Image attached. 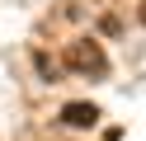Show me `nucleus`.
Wrapping results in <instances>:
<instances>
[{
	"mask_svg": "<svg viewBox=\"0 0 146 141\" xmlns=\"http://www.w3.org/2000/svg\"><path fill=\"white\" fill-rule=\"evenodd\" d=\"M66 66L80 75H104L108 71V56L99 52V42H71L66 47Z\"/></svg>",
	"mask_w": 146,
	"mask_h": 141,
	"instance_id": "f257e3e1",
	"label": "nucleus"
},
{
	"mask_svg": "<svg viewBox=\"0 0 146 141\" xmlns=\"http://www.w3.org/2000/svg\"><path fill=\"white\" fill-rule=\"evenodd\" d=\"M61 118H66L71 127H94V122H99V108H94V103H66Z\"/></svg>",
	"mask_w": 146,
	"mask_h": 141,
	"instance_id": "f03ea898",
	"label": "nucleus"
}]
</instances>
